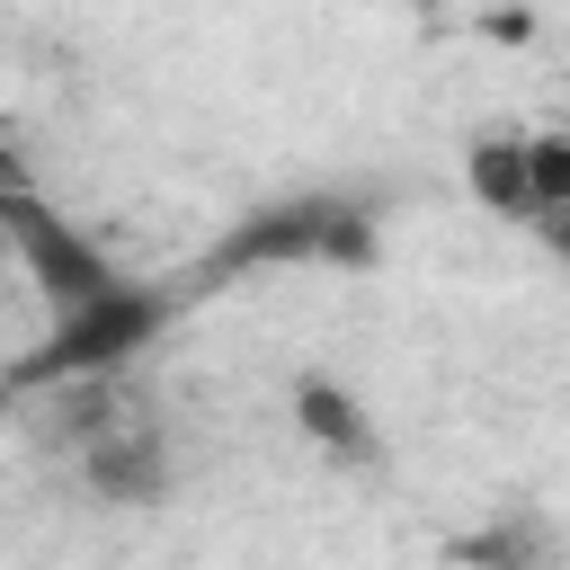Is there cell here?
<instances>
[{
    "mask_svg": "<svg viewBox=\"0 0 570 570\" xmlns=\"http://www.w3.org/2000/svg\"><path fill=\"white\" fill-rule=\"evenodd\" d=\"M160 330H169V294L125 276V285L53 312V330L36 338V356L18 365V383H107V374H125Z\"/></svg>",
    "mask_w": 570,
    "mask_h": 570,
    "instance_id": "1",
    "label": "cell"
},
{
    "mask_svg": "<svg viewBox=\"0 0 570 570\" xmlns=\"http://www.w3.org/2000/svg\"><path fill=\"white\" fill-rule=\"evenodd\" d=\"M0 249H9V267L45 294V312H71V303L125 285V267H116L62 205H45L27 178H0Z\"/></svg>",
    "mask_w": 570,
    "mask_h": 570,
    "instance_id": "2",
    "label": "cell"
},
{
    "mask_svg": "<svg viewBox=\"0 0 570 570\" xmlns=\"http://www.w3.org/2000/svg\"><path fill=\"white\" fill-rule=\"evenodd\" d=\"M365 258V214L338 205V196H294V205H258L223 249L214 267H347Z\"/></svg>",
    "mask_w": 570,
    "mask_h": 570,
    "instance_id": "3",
    "label": "cell"
},
{
    "mask_svg": "<svg viewBox=\"0 0 570 570\" xmlns=\"http://www.w3.org/2000/svg\"><path fill=\"white\" fill-rule=\"evenodd\" d=\"M463 187L481 214L534 232L543 214L570 205V134H481L463 151Z\"/></svg>",
    "mask_w": 570,
    "mask_h": 570,
    "instance_id": "4",
    "label": "cell"
},
{
    "mask_svg": "<svg viewBox=\"0 0 570 570\" xmlns=\"http://www.w3.org/2000/svg\"><path fill=\"white\" fill-rule=\"evenodd\" d=\"M80 472H89L98 499H116V508H151V499L169 490V445H160L151 419H125V428H107V436L80 454Z\"/></svg>",
    "mask_w": 570,
    "mask_h": 570,
    "instance_id": "5",
    "label": "cell"
},
{
    "mask_svg": "<svg viewBox=\"0 0 570 570\" xmlns=\"http://www.w3.org/2000/svg\"><path fill=\"white\" fill-rule=\"evenodd\" d=\"M303 419H312V436H321L330 454H374V428H365V410H356V401H338L330 383H303Z\"/></svg>",
    "mask_w": 570,
    "mask_h": 570,
    "instance_id": "6",
    "label": "cell"
},
{
    "mask_svg": "<svg viewBox=\"0 0 570 570\" xmlns=\"http://www.w3.org/2000/svg\"><path fill=\"white\" fill-rule=\"evenodd\" d=\"M534 240H543V249L570 267V205H561V214H543V223H534Z\"/></svg>",
    "mask_w": 570,
    "mask_h": 570,
    "instance_id": "7",
    "label": "cell"
}]
</instances>
